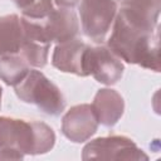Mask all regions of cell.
Wrapping results in <instances>:
<instances>
[{
	"label": "cell",
	"instance_id": "obj_1",
	"mask_svg": "<svg viewBox=\"0 0 161 161\" xmlns=\"http://www.w3.org/2000/svg\"><path fill=\"white\" fill-rule=\"evenodd\" d=\"M107 47L130 64L160 72V30L156 19L121 6Z\"/></svg>",
	"mask_w": 161,
	"mask_h": 161
},
{
	"label": "cell",
	"instance_id": "obj_5",
	"mask_svg": "<svg viewBox=\"0 0 161 161\" xmlns=\"http://www.w3.org/2000/svg\"><path fill=\"white\" fill-rule=\"evenodd\" d=\"M148 160L133 140L126 136L98 137L88 142L82 150V160Z\"/></svg>",
	"mask_w": 161,
	"mask_h": 161
},
{
	"label": "cell",
	"instance_id": "obj_7",
	"mask_svg": "<svg viewBox=\"0 0 161 161\" xmlns=\"http://www.w3.org/2000/svg\"><path fill=\"white\" fill-rule=\"evenodd\" d=\"M98 119L93 108L88 103L70 107L62 118V133L72 142L80 143L88 141L98 128Z\"/></svg>",
	"mask_w": 161,
	"mask_h": 161
},
{
	"label": "cell",
	"instance_id": "obj_8",
	"mask_svg": "<svg viewBox=\"0 0 161 161\" xmlns=\"http://www.w3.org/2000/svg\"><path fill=\"white\" fill-rule=\"evenodd\" d=\"M24 25V43L20 49V55L30 67L44 68L48 63L50 42L47 39L40 20H33L21 16Z\"/></svg>",
	"mask_w": 161,
	"mask_h": 161
},
{
	"label": "cell",
	"instance_id": "obj_11",
	"mask_svg": "<svg viewBox=\"0 0 161 161\" xmlns=\"http://www.w3.org/2000/svg\"><path fill=\"white\" fill-rule=\"evenodd\" d=\"M91 106L98 123L104 127H113L121 119L125 112L123 97L112 88L99 89L96 93Z\"/></svg>",
	"mask_w": 161,
	"mask_h": 161
},
{
	"label": "cell",
	"instance_id": "obj_16",
	"mask_svg": "<svg viewBox=\"0 0 161 161\" xmlns=\"http://www.w3.org/2000/svg\"><path fill=\"white\" fill-rule=\"evenodd\" d=\"M55 5L58 8H68V9H73L74 6H77L80 0H54Z\"/></svg>",
	"mask_w": 161,
	"mask_h": 161
},
{
	"label": "cell",
	"instance_id": "obj_2",
	"mask_svg": "<svg viewBox=\"0 0 161 161\" xmlns=\"http://www.w3.org/2000/svg\"><path fill=\"white\" fill-rule=\"evenodd\" d=\"M55 145V133L40 121H28L0 116V150H13L21 155H43Z\"/></svg>",
	"mask_w": 161,
	"mask_h": 161
},
{
	"label": "cell",
	"instance_id": "obj_12",
	"mask_svg": "<svg viewBox=\"0 0 161 161\" xmlns=\"http://www.w3.org/2000/svg\"><path fill=\"white\" fill-rule=\"evenodd\" d=\"M24 43L23 19L18 14L0 16V57L19 54Z\"/></svg>",
	"mask_w": 161,
	"mask_h": 161
},
{
	"label": "cell",
	"instance_id": "obj_15",
	"mask_svg": "<svg viewBox=\"0 0 161 161\" xmlns=\"http://www.w3.org/2000/svg\"><path fill=\"white\" fill-rule=\"evenodd\" d=\"M122 6L161 11V0H119Z\"/></svg>",
	"mask_w": 161,
	"mask_h": 161
},
{
	"label": "cell",
	"instance_id": "obj_6",
	"mask_svg": "<svg viewBox=\"0 0 161 161\" xmlns=\"http://www.w3.org/2000/svg\"><path fill=\"white\" fill-rule=\"evenodd\" d=\"M84 70L87 75H92L98 83L112 86L121 80L125 64L107 45H88L84 57Z\"/></svg>",
	"mask_w": 161,
	"mask_h": 161
},
{
	"label": "cell",
	"instance_id": "obj_13",
	"mask_svg": "<svg viewBox=\"0 0 161 161\" xmlns=\"http://www.w3.org/2000/svg\"><path fill=\"white\" fill-rule=\"evenodd\" d=\"M30 65L20 54H11L0 57V79L8 84L15 87L29 73Z\"/></svg>",
	"mask_w": 161,
	"mask_h": 161
},
{
	"label": "cell",
	"instance_id": "obj_4",
	"mask_svg": "<svg viewBox=\"0 0 161 161\" xmlns=\"http://www.w3.org/2000/svg\"><path fill=\"white\" fill-rule=\"evenodd\" d=\"M79 18L83 34L97 44H102L109 34L117 11L116 0H80Z\"/></svg>",
	"mask_w": 161,
	"mask_h": 161
},
{
	"label": "cell",
	"instance_id": "obj_3",
	"mask_svg": "<svg viewBox=\"0 0 161 161\" xmlns=\"http://www.w3.org/2000/svg\"><path fill=\"white\" fill-rule=\"evenodd\" d=\"M14 89L21 102L35 106L48 116L57 117L65 109L67 102L60 88L40 70L30 69Z\"/></svg>",
	"mask_w": 161,
	"mask_h": 161
},
{
	"label": "cell",
	"instance_id": "obj_18",
	"mask_svg": "<svg viewBox=\"0 0 161 161\" xmlns=\"http://www.w3.org/2000/svg\"><path fill=\"white\" fill-rule=\"evenodd\" d=\"M116 1H117V3H118V1H119V0H116Z\"/></svg>",
	"mask_w": 161,
	"mask_h": 161
},
{
	"label": "cell",
	"instance_id": "obj_10",
	"mask_svg": "<svg viewBox=\"0 0 161 161\" xmlns=\"http://www.w3.org/2000/svg\"><path fill=\"white\" fill-rule=\"evenodd\" d=\"M88 44L79 38L70 39L55 45L52 55V65L60 72L87 77L84 70V57Z\"/></svg>",
	"mask_w": 161,
	"mask_h": 161
},
{
	"label": "cell",
	"instance_id": "obj_14",
	"mask_svg": "<svg viewBox=\"0 0 161 161\" xmlns=\"http://www.w3.org/2000/svg\"><path fill=\"white\" fill-rule=\"evenodd\" d=\"M24 18L33 20L44 19L53 9L52 0H13Z\"/></svg>",
	"mask_w": 161,
	"mask_h": 161
},
{
	"label": "cell",
	"instance_id": "obj_17",
	"mask_svg": "<svg viewBox=\"0 0 161 161\" xmlns=\"http://www.w3.org/2000/svg\"><path fill=\"white\" fill-rule=\"evenodd\" d=\"M1 97H3V88L0 86V107H1Z\"/></svg>",
	"mask_w": 161,
	"mask_h": 161
},
{
	"label": "cell",
	"instance_id": "obj_9",
	"mask_svg": "<svg viewBox=\"0 0 161 161\" xmlns=\"http://www.w3.org/2000/svg\"><path fill=\"white\" fill-rule=\"evenodd\" d=\"M40 24L47 39L57 44L77 38L80 29L77 13L68 8L53 9Z\"/></svg>",
	"mask_w": 161,
	"mask_h": 161
}]
</instances>
